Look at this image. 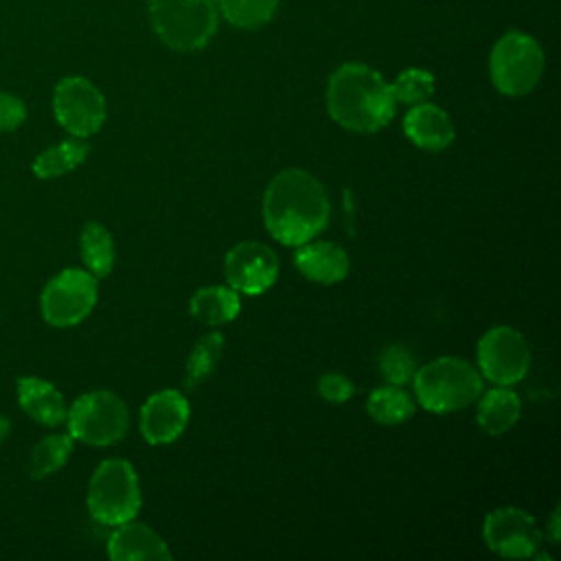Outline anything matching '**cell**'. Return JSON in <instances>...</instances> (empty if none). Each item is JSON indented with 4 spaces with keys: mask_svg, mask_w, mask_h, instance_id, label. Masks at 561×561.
<instances>
[{
    "mask_svg": "<svg viewBox=\"0 0 561 561\" xmlns=\"http://www.w3.org/2000/svg\"><path fill=\"white\" fill-rule=\"evenodd\" d=\"M188 401L180 390H160L140 408V432L149 445H169L188 423Z\"/></svg>",
    "mask_w": 561,
    "mask_h": 561,
    "instance_id": "13",
    "label": "cell"
},
{
    "mask_svg": "<svg viewBox=\"0 0 561 561\" xmlns=\"http://www.w3.org/2000/svg\"><path fill=\"white\" fill-rule=\"evenodd\" d=\"M278 256L261 241H241L224 259V276L237 294L259 296L278 278Z\"/></svg>",
    "mask_w": 561,
    "mask_h": 561,
    "instance_id": "12",
    "label": "cell"
},
{
    "mask_svg": "<svg viewBox=\"0 0 561 561\" xmlns=\"http://www.w3.org/2000/svg\"><path fill=\"white\" fill-rule=\"evenodd\" d=\"M188 311L195 320L217 327L230 322L241 311L239 294L228 285H208L197 289L188 300Z\"/></svg>",
    "mask_w": 561,
    "mask_h": 561,
    "instance_id": "19",
    "label": "cell"
},
{
    "mask_svg": "<svg viewBox=\"0 0 561 561\" xmlns=\"http://www.w3.org/2000/svg\"><path fill=\"white\" fill-rule=\"evenodd\" d=\"M15 397L20 410L35 423L46 427H59L66 423L68 403L53 381L35 375H22L15 381Z\"/></svg>",
    "mask_w": 561,
    "mask_h": 561,
    "instance_id": "14",
    "label": "cell"
},
{
    "mask_svg": "<svg viewBox=\"0 0 561 561\" xmlns=\"http://www.w3.org/2000/svg\"><path fill=\"white\" fill-rule=\"evenodd\" d=\"M546 55L541 44L524 31H506L491 48L489 77L497 92L506 96H526L543 75Z\"/></svg>",
    "mask_w": 561,
    "mask_h": 561,
    "instance_id": "6",
    "label": "cell"
},
{
    "mask_svg": "<svg viewBox=\"0 0 561 561\" xmlns=\"http://www.w3.org/2000/svg\"><path fill=\"white\" fill-rule=\"evenodd\" d=\"M377 368L386 383L403 386V383L412 381V377L416 373V359L408 346L390 344L379 353Z\"/></svg>",
    "mask_w": 561,
    "mask_h": 561,
    "instance_id": "27",
    "label": "cell"
},
{
    "mask_svg": "<svg viewBox=\"0 0 561 561\" xmlns=\"http://www.w3.org/2000/svg\"><path fill=\"white\" fill-rule=\"evenodd\" d=\"M434 88H436L434 75L425 68H405L390 83L394 101L403 105H416L427 101L434 94Z\"/></svg>",
    "mask_w": 561,
    "mask_h": 561,
    "instance_id": "26",
    "label": "cell"
},
{
    "mask_svg": "<svg viewBox=\"0 0 561 561\" xmlns=\"http://www.w3.org/2000/svg\"><path fill=\"white\" fill-rule=\"evenodd\" d=\"M329 116L344 129L373 134L383 129L397 112L390 83L368 64L346 61L327 83Z\"/></svg>",
    "mask_w": 561,
    "mask_h": 561,
    "instance_id": "2",
    "label": "cell"
},
{
    "mask_svg": "<svg viewBox=\"0 0 561 561\" xmlns=\"http://www.w3.org/2000/svg\"><path fill=\"white\" fill-rule=\"evenodd\" d=\"M79 252L85 270L92 276L105 278L112 272L116 261V248H114L112 232L103 224L88 221L83 226L79 237Z\"/></svg>",
    "mask_w": 561,
    "mask_h": 561,
    "instance_id": "21",
    "label": "cell"
},
{
    "mask_svg": "<svg viewBox=\"0 0 561 561\" xmlns=\"http://www.w3.org/2000/svg\"><path fill=\"white\" fill-rule=\"evenodd\" d=\"M75 438L68 432H57L39 438L28 456V476L33 480H44L57 473L70 458L75 449Z\"/></svg>",
    "mask_w": 561,
    "mask_h": 561,
    "instance_id": "22",
    "label": "cell"
},
{
    "mask_svg": "<svg viewBox=\"0 0 561 561\" xmlns=\"http://www.w3.org/2000/svg\"><path fill=\"white\" fill-rule=\"evenodd\" d=\"M476 401V421L480 430L489 436H500L519 421L522 401L517 392H513L508 386H497L486 392L482 390V394Z\"/></svg>",
    "mask_w": 561,
    "mask_h": 561,
    "instance_id": "18",
    "label": "cell"
},
{
    "mask_svg": "<svg viewBox=\"0 0 561 561\" xmlns=\"http://www.w3.org/2000/svg\"><path fill=\"white\" fill-rule=\"evenodd\" d=\"M296 248L298 250L294 254V265L305 278L320 285H335L346 278L351 270V259L342 245L309 239Z\"/></svg>",
    "mask_w": 561,
    "mask_h": 561,
    "instance_id": "16",
    "label": "cell"
},
{
    "mask_svg": "<svg viewBox=\"0 0 561 561\" xmlns=\"http://www.w3.org/2000/svg\"><path fill=\"white\" fill-rule=\"evenodd\" d=\"M88 511L103 526H118L138 515L142 495L136 469L125 458H107L99 462L88 482Z\"/></svg>",
    "mask_w": 561,
    "mask_h": 561,
    "instance_id": "5",
    "label": "cell"
},
{
    "mask_svg": "<svg viewBox=\"0 0 561 561\" xmlns=\"http://www.w3.org/2000/svg\"><path fill=\"white\" fill-rule=\"evenodd\" d=\"M403 131L412 145L425 151H443L456 138V127L449 114L430 101L410 105L403 116Z\"/></svg>",
    "mask_w": 561,
    "mask_h": 561,
    "instance_id": "17",
    "label": "cell"
},
{
    "mask_svg": "<svg viewBox=\"0 0 561 561\" xmlns=\"http://www.w3.org/2000/svg\"><path fill=\"white\" fill-rule=\"evenodd\" d=\"M90 153V145L85 142V138H77V136H68L66 140L46 147L44 151H39L33 158V173L39 180H55L61 178L70 171H75L77 167H81L85 162Z\"/></svg>",
    "mask_w": 561,
    "mask_h": 561,
    "instance_id": "20",
    "label": "cell"
},
{
    "mask_svg": "<svg viewBox=\"0 0 561 561\" xmlns=\"http://www.w3.org/2000/svg\"><path fill=\"white\" fill-rule=\"evenodd\" d=\"M55 121L77 138L94 136L107 116L103 92L85 77H64L53 90Z\"/></svg>",
    "mask_w": 561,
    "mask_h": 561,
    "instance_id": "9",
    "label": "cell"
},
{
    "mask_svg": "<svg viewBox=\"0 0 561 561\" xmlns=\"http://www.w3.org/2000/svg\"><path fill=\"white\" fill-rule=\"evenodd\" d=\"M107 557L114 561H171L164 539L142 522H123L107 537Z\"/></svg>",
    "mask_w": 561,
    "mask_h": 561,
    "instance_id": "15",
    "label": "cell"
},
{
    "mask_svg": "<svg viewBox=\"0 0 561 561\" xmlns=\"http://www.w3.org/2000/svg\"><path fill=\"white\" fill-rule=\"evenodd\" d=\"M318 392L322 399H327L329 403H344L353 397L355 386L353 381L342 375V373H324L318 379Z\"/></svg>",
    "mask_w": 561,
    "mask_h": 561,
    "instance_id": "29",
    "label": "cell"
},
{
    "mask_svg": "<svg viewBox=\"0 0 561 561\" xmlns=\"http://www.w3.org/2000/svg\"><path fill=\"white\" fill-rule=\"evenodd\" d=\"M550 539L559 541V508H554L550 517Z\"/></svg>",
    "mask_w": 561,
    "mask_h": 561,
    "instance_id": "30",
    "label": "cell"
},
{
    "mask_svg": "<svg viewBox=\"0 0 561 561\" xmlns=\"http://www.w3.org/2000/svg\"><path fill=\"white\" fill-rule=\"evenodd\" d=\"M331 206L324 186L305 169L278 171L263 195V221L272 239L300 245L316 239L329 224Z\"/></svg>",
    "mask_w": 561,
    "mask_h": 561,
    "instance_id": "1",
    "label": "cell"
},
{
    "mask_svg": "<svg viewBox=\"0 0 561 561\" xmlns=\"http://www.w3.org/2000/svg\"><path fill=\"white\" fill-rule=\"evenodd\" d=\"M224 335L219 331L206 333L197 340V344L191 348L186 366H184V386L188 390L197 388L208 375L215 373L221 353H224Z\"/></svg>",
    "mask_w": 561,
    "mask_h": 561,
    "instance_id": "24",
    "label": "cell"
},
{
    "mask_svg": "<svg viewBox=\"0 0 561 561\" xmlns=\"http://www.w3.org/2000/svg\"><path fill=\"white\" fill-rule=\"evenodd\" d=\"M530 351L526 337L506 324L489 329L478 342V370L497 386H513L526 377Z\"/></svg>",
    "mask_w": 561,
    "mask_h": 561,
    "instance_id": "10",
    "label": "cell"
},
{
    "mask_svg": "<svg viewBox=\"0 0 561 561\" xmlns=\"http://www.w3.org/2000/svg\"><path fill=\"white\" fill-rule=\"evenodd\" d=\"M9 432H11V421L4 414H0V443L9 436Z\"/></svg>",
    "mask_w": 561,
    "mask_h": 561,
    "instance_id": "31",
    "label": "cell"
},
{
    "mask_svg": "<svg viewBox=\"0 0 561 561\" xmlns=\"http://www.w3.org/2000/svg\"><path fill=\"white\" fill-rule=\"evenodd\" d=\"M219 18L241 31H254L272 22L278 0H217Z\"/></svg>",
    "mask_w": 561,
    "mask_h": 561,
    "instance_id": "25",
    "label": "cell"
},
{
    "mask_svg": "<svg viewBox=\"0 0 561 561\" xmlns=\"http://www.w3.org/2000/svg\"><path fill=\"white\" fill-rule=\"evenodd\" d=\"M64 425L75 440L92 447H107L127 434L129 410L116 392L92 390L68 405Z\"/></svg>",
    "mask_w": 561,
    "mask_h": 561,
    "instance_id": "7",
    "label": "cell"
},
{
    "mask_svg": "<svg viewBox=\"0 0 561 561\" xmlns=\"http://www.w3.org/2000/svg\"><path fill=\"white\" fill-rule=\"evenodd\" d=\"M99 298V278L81 267H66L48 278L39 294L42 318L57 329L83 322Z\"/></svg>",
    "mask_w": 561,
    "mask_h": 561,
    "instance_id": "8",
    "label": "cell"
},
{
    "mask_svg": "<svg viewBox=\"0 0 561 561\" xmlns=\"http://www.w3.org/2000/svg\"><path fill=\"white\" fill-rule=\"evenodd\" d=\"M412 386L421 408L447 414L476 403L484 390V377L467 359L438 357L416 366Z\"/></svg>",
    "mask_w": 561,
    "mask_h": 561,
    "instance_id": "3",
    "label": "cell"
},
{
    "mask_svg": "<svg viewBox=\"0 0 561 561\" xmlns=\"http://www.w3.org/2000/svg\"><path fill=\"white\" fill-rule=\"evenodd\" d=\"M149 20L167 48L193 53L215 37L219 7L217 0H149Z\"/></svg>",
    "mask_w": 561,
    "mask_h": 561,
    "instance_id": "4",
    "label": "cell"
},
{
    "mask_svg": "<svg viewBox=\"0 0 561 561\" xmlns=\"http://www.w3.org/2000/svg\"><path fill=\"white\" fill-rule=\"evenodd\" d=\"M482 537L489 550L504 559L535 557L541 546V530L535 517L517 506L491 511L482 524Z\"/></svg>",
    "mask_w": 561,
    "mask_h": 561,
    "instance_id": "11",
    "label": "cell"
},
{
    "mask_svg": "<svg viewBox=\"0 0 561 561\" xmlns=\"http://www.w3.org/2000/svg\"><path fill=\"white\" fill-rule=\"evenodd\" d=\"M416 410V401L401 386L375 388L366 399V412L379 425L405 423Z\"/></svg>",
    "mask_w": 561,
    "mask_h": 561,
    "instance_id": "23",
    "label": "cell"
},
{
    "mask_svg": "<svg viewBox=\"0 0 561 561\" xmlns=\"http://www.w3.org/2000/svg\"><path fill=\"white\" fill-rule=\"evenodd\" d=\"M26 121V105L24 101L13 94L0 90V134L15 131Z\"/></svg>",
    "mask_w": 561,
    "mask_h": 561,
    "instance_id": "28",
    "label": "cell"
}]
</instances>
